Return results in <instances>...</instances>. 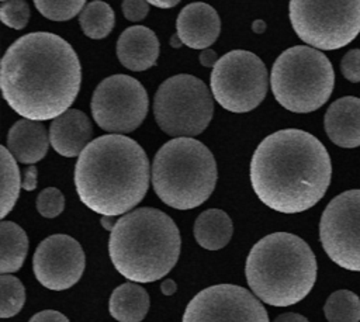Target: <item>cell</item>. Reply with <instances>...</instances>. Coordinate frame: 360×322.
Masks as SVG:
<instances>
[{
	"mask_svg": "<svg viewBox=\"0 0 360 322\" xmlns=\"http://www.w3.org/2000/svg\"><path fill=\"white\" fill-rule=\"evenodd\" d=\"M80 84L79 56L68 41L52 32L20 37L1 59L3 97L24 120L53 121L73 104Z\"/></svg>",
	"mask_w": 360,
	"mask_h": 322,
	"instance_id": "1",
	"label": "cell"
},
{
	"mask_svg": "<svg viewBox=\"0 0 360 322\" xmlns=\"http://www.w3.org/2000/svg\"><path fill=\"white\" fill-rule=\"evenodd\" d=\"M257 198L283 214L309 210L325 195L332 162L323 143L309 132L287 128L266 136L250 160Z\"/></svg>",
	"mask_w": 360,
	"mask_h": 322,
	"instance_id": "2",
	"label": "cell"
},
{
	"mask_svg": "<svg viewBox=\"0 0 360 322\" xmlns=\"http://www.w3.org/2000/svg\"><path fill=\"white\" fill-rule=\"evenodd\" d=\"M149 160L142 146L125 135L93 139L79 155L75 186L80 201L101 217L128 214L149 187Z\"/></svg>",
	"mask_w": 360,
	"mask_h": 322,
	"instance_id": "3",
	"label": "cell"
},
{
	"mask_svg": "<svg viewBox=\"0 0 360 322\" xmlns=\"http://www.w3.org/2000/svg\"><path fill=\"white\" fill-rule=\"evenodd\" d=\"M181 238L174 221L152 207L122 215L108 239L110 259L117 271L134 283L165 277L177 263Z\"/></svg>",
	"mask_w": 360,
	"mask_h": 322,
	"instance_id": "4",
	"label": "cell"
},
{
	"mask_svg": "<svg viewBox=\"0 0 360 322\" xmlns=\"http://www.w3.org/2000/svg\"><path fill=\"white\" fill-rule=\"evenodd\" d=\"M245 276L255 295L273 307H290L304 300L316 280V259L297 235L274 232L250 249Z\"/></svg>",
	"mask_w": 360,
	"mask_h": 322,
	"instance_id": "5",
	"label": "cell"
},
{
	"mask_svg": "<svg viewBox=\"0 0 360 322\" xmlns=\"http://www.w3.org/2000/svg\"><path fill=\"white\" fill-rule=\"evenodd\" d=\"M156 195L176 210H191L208 200L217 184V162L194 138H174L156 152L152 163Z\"/></svg>",
	"mask_w": 360,
	"mask_h": 322,
	"instance_id": "6",
	"label": "cell"
},
{
	"mask_svg": "<svg viewBox=\"0 0 360 322\" xmlns=\"http://www.w3.org/2000/svg\"><path fill=\"white\" fill-rule=\"evenodd\" d=\"M271 91L278 104L292 112H312L330 97L335 72L318 49L297 45L274 60L270 75Z\"/></svg>",
	"mask_w": 360,
	"mask_h": 322,
	"instance_id": "7",
	"label": "cell"
},
{
	"mask_svg": "<svg viewBox=\"0 0 360 322\" xmlns=\"http://www.w3.org/2000/svg\"><path fill=\"white\" fill-rule=\"evenodd\" d=\"M214 103L210 90L195 76L176 75L166 79L155 93L153 115L167 135L191 138L211 122Z\"/></svg>",
	"mask_w": 360,
	"mask_h": 322,
	"instance_id": "8",
	"label": "cell"
},
{
	"mask_svg": "<svg viewBox=\"0 0 360 322\" xmlns=\"http://www.w3.org/2000/svg\"><path fill=\"white\" fill-rule=\"evenodd\" d=\"M290 21L301 41L333 51L350 44L360 32V0L290 1Z\"/></svg>",
	"mask_w": 360,
	"mask_h": 322,
	"instance_id": "9",
	"label": "cell"
},
{
	"mask_svg": "<svg viewBox=\"0 0 360 322\" xmlns=\"http://www.w3.org/2000/svg\"><path fill=\"white\" fill-rule=\"evenodd\" d=\"M267 84V69L263 60L243 49L221 56L210 77L214 100L231 112H248L256 108L266 97Z\"/></svg>",
	"mask_w": 360,
	"mask_h": 322,
	"instance_id": "10",
	"label": "cell"
},
{
	"mask_svg": "<svg viewBox=\"0 0 360 322\" xmlns=\"http://www.w3.org/2000/svg\"><path fill=\"white\" fill-rule=\"evenodd\" d=\"M149 100L139 80L128 75H112L96 87L90 108L96 124L108 132L136 129L148 114Z\"/></svg>",
	"mask_w": 360,
	"mask_h": 322,
	"instance_id": "11",
	"label": "cell"
},
{
	"mask_svg": "<svg viewBox=\"0 0 360 322\" xmlns=\"http://www.w3.org/2000/svg\"><path fill=\"white\" fill-rule=\"evenodd\" d=\"M319 240L333 263L360 271V188L329 201L319 221Z\"/></svg>",
	"mask_w": 360,
	"mask_h": 322,
	"instance_id": "12",
	"label": "cell"
},
{
	"mask_svg": "<svg viewBox=\"0 0 360 322\" xmlns=\"http://www.w3.org/2000/svg\"><path fill=\"white\" fill-rule=\"evenodd\" d=\"M183 322H269V315L262 302L246 288L217 284L191 298Z\"/></svg>",
	"mask_w": 360,
	"mask_h": 322,
	"instance_id": "13",
	"label": "cell"
},
{
	"mask_svg": "<svg viewBox=\"0 0 360 322\" xmlns=\"http://www.w3.org/2000/svg\"><path fill=\"white\" fill-rule=\"evenodd\" d=\"M84 263L80 243L69 235L56 233L38 245L32 257V270L45 288L62 291L80 280Z\"/></svg>",
	"mask_w": 360,
	"mask_h": 322,
	"instance_id": "14",
	"label": "cell"
},
{
	"mask_svg": "<svg viewBox=\"0 0 360 322\" xmlns=\"http://www.w3.org/2000/svg\"><path fill=\"white\" fill-rule=\"evenodd\" d=\"M177 37L180 41L193 49H208L221 31L218 13L207 3L187 4L176 21Z\"/></svg>",
	"mask_w": 360,
	"mask_h": 322,
	"instance_id": "15",
	"label": "cell"
},
{
	"mask_svg": "<svg viewBox=\"0 0 360 322\" xmlns=\"http://www.w3.org/2000/svg\"><path fill=\"white\" fill-rule=\"evenodd\" d=\"M93 135L89 117L75 108H69L51 122L49 142L59 155L65 157H75L83 152L90 143Z\"/></svg>",
	"mask_w": 360,
	"mask_h": 322,
	"instance_id": "16",
	"label": "cell"
},
{
	"mask_svg": "<svg viewBox=\"0 0 360 322\" xmlns=\"http://www.w3.org/2000/svg\"><path fill=\"white\" fill-rule=\"evenodd\" d=\"M117 56L121 65L129 70H146L159 58V39L148 27H128L117 41Z\"/></svg>",
	"mask_w": 360,
	"mask_h": 322,
	"instance_id": "17",
	"label": "cell"
},
{
	"mask_svg": "<svg viewBox=\"0 0 360 322\" xmlns=\"http://www.w3.org/2000/svg\"><path fill=\"white\" fill-rule=\"evenodd\" d=\"M323 125L328 138L340 148L360 146V98L346 96L326 110Z\"/></svg>",
	"mask_w": 360,
	"mask_h": 322,
	"instance_id": "18",
	"label": "cell"
},
{
	"mask_svg": "<svg viewBox=\"0 0 360 322\" xmlns=\"http://www.w3.org/2000/svg\"><path fill=\"white\" fill-rule=\"evenodd\" d=\"M49 134L41 122L20 120L7 134V149L15 160L25 165L39 162L48 152Z\"/></svg>",
	"mask_w": 360,
	"mask_h": 322,
	"instance_id": "19",
	"label": "cell"
},
{
	"mask_svg": "<svg viewBox=\"0 0 360 322\" xmlns=\"http://www.w3.org/2000/svg\"><path fill=\"white\" fill-rule=\"evenodd\" d=\"M149 309V295L136 283L118 285L108 301L110 315L118 322H141Z\"/></svg>",
	"mask_w": 360,
	"mask_h": 322,
	"instance_id": "20",
	"label": "cell"
},
{
	"mask_svg": "<svg viewBox=\"0 0 360 322\" xmlns=\"http://www.w3.org/2000/svg\"><path fill=\"white\" fill-rule=\"evenodd\" d=\"M233 226L229 215L218 208L201 212L194 222V238L207 250H218L228 245Z\"/></svg>",
	"mask_w": 360,
	"mask_h": 322,
	"instance_id": "21",
	"label": "cell"
},
{
	"mask_svg": "<svg viewBox=\"0 0 360 322\" xmlns=\"http://www.w3.org/2000/svg\"><path fill=\"white\" fill-rule=\"evenodd\" d=\"M1 240V274H11L22 266L28 252V238L25 231L11 221H1L0 224Z\"/></svg>",
	"mask_w": 360,
	"mask_h": 322,
	"instance_id": "22",
	"label": "cell"
},
{
	"mask_svg": "<svg viewBox=\"0 0 360 322\" xmlns=\"http://www.w3.org/2000/svg\"><path fill=\"white\" fill-rule=\"evenodd\" d=\"M79 22L86 37L91 39H101L110 35L112 31L115 15L107 3L90 1L82 10Z\"/></svg>",
	"mask_w": 360,
	"mask_h": 322,
	"instance_id": "23",
	"label": "cell"
},
{
	"mask_svg": "<svg viewBox=\"0 0 360 322\" xmlns=\"http://www.w3.org/2000/svg\"><path fill=\"white\" fill-rule=\"evenodd\" d=\"M1 153V212L0 217L4 218L14 207L20 188L22 186L20 177V169L15 163L14 156L6 146H0Z\"/></svg>",
	"mask_w": 360,
	"mask_h": 322,
	"instance_id": "24",
	"label": "cell"
},
{
	"mask_svg": "<svg viewBox=\"0 0 360 322\" xmlns=\"http://www.w3.org/2000/svg\"><path fill=\"white\" fill-rule=\"evenodd\" d=\"M323 314L328 322H360V298L349 290H338L328 297Z\"/></svg>",
	"mask_w": 360,
	"mask_h": 322,
	"instance_id": "25",
	"label": "cell"
},
{
	"mask_svg": "<svg viewBox=\"0 0 360 322\" xmlns=\"http://www.w3.org/2000/svg\"><path fill=\"white\" fill-rule=\"evenodd\" d=\"M0 294H1V304H0L1 318H11L17 315L24 307L25 288L17 277L11 274H1Z\"/></svg>",
	"mask_w": 360,
	"mask_h": 322,
	"instance_id": "26",
	"label": "cell"
},
{
	"mask_svg": "<svg viewBox=\"0 0 360 322\" xmlns=\"http://www.w3.org/2000/svg\"><path fill=\"white\" fill-rule=\"evenodd\" d=\"M37 10L48 20L52 21H68L73 18L79 11L84 8L87 4L84 0H56V1H49V0H35L34 1Z\"/></svg>",
	"mask_w": 360,
	"mask_h": 322,
	"instance_id": "27",
	"label": "cell"
},
{
	"mask_svg": "<svg viewBox=\"0 0 360 322\" xmlns=\"http://www.w3.org/2000/svg\"><path fill=\"white\" fill-rule=\"evenodd\" d=\"M0 20L4 25L22 30L30 20V7L24 0H10L0 3Z\"/></svg>",
	"mask_w": 360,
	"mask_h": 322,
	"instance_id": "28",
	"label": "cell"
},
{
	"mask_svg": "<svg viewBox=\"0 0 360 322\" xmlns=\"http://www.w3.org/2000/svg\"><path fill=\"white\" fill-rule=\"evenodd\" d=\"M63 208H65L63 194L55 187L44 188L37 197V210L45 218L58 217L63 211Z\"/></svg>",
	"mask_w": 360,
	"mask_h": 322,
	"instance_id": "29",
	"label": "cell"
},
{
	"mask_svg": "<svg viewBox=\"0 0 360 322\" xmlns=\"http://www.w3.org/2000/svg\"><path fill=\"white\" fill-rule=\"evenodd\" d=\"M342 75L352 83L360 82V49H350L340 60Z\"/></svg>",
	"mask_w": 360,
	"mask_h": 322,
	"instance_id": "30",
	"label": "cell"
},
{
	"mask_svg": "<svg viewBox=\"0 0 360 322\" xmlns=\"http://www.w3.org/2000/svg\"><path fill=\"white\" fill-rule=\"evenodd\" d=\"M122 14L129 21H141L149 11V1L143 0H125L121 4Z\"/></svg>",
	"mask_w": 360,
	"mask_h": 322,
	"instance_id": "31",
	"label": "cell"
},
{
	"mask_svg": "<svg viewBox=\"0 0 360 322\" xmlns=\"http://www.w3.org/2000/svg\"><path fill=\"white\" fill-rule=\"evenodd\" d=\"M28 322H69V319L58 311L46 309V311H41V312L35 314L34 316H31V319Z\"/></svg>",
	"mask_w": 360,
	"mask_h": 322,
	"instance_id": "32",
	"label": "cell"
},
{
	"mask_svg": "<svg viewBox=\"0 0 360 322\" xmlns=\"http://www.w3.org/2000/svg\"><path fill=\"white\" fill-rule=\"evenodd\" d=\"M37 176L38 170L35 166H28L22 173V188L27 191H32L37 188Z\"/></svg>",
	"mask_w": 360,
	"mask_h": 322,
	"instance_id": "33",
	"label": "cell"
},
{
	"mask_svg": "<svg viewBox=\"0 0 360 322\" xmlns=\"http://www.w3.org/2000/svg\"><path fill=\"white\" fill-rule=\"evenodd\" d=\"M198 60H200V63H201L202 66H205V67H214L215 63L218 62V56H217L215 51H212V49L208 48V49L201 51V53H200V56H198Z\"/></svg>",
	"mask_w": 360,
	"mask_h": 322,
	"instance_id": "34",
	"label": "cell"
},
{
	"mask_svg": "<svg viewBox=\"0 0 360 322\" xmlns=\"http://www.w3.org/2000/svg\"><path fill=\"white\" fill-rule=\"evenodd\" d=\"M273 322H309L305 316L295 312H285L278 315Z\"/></svg>",
	"mask_w": 360,
	"mask_h": 322,
	"instance_id": "35",
	"label": "cell"
},
{
	"mask_svg": "<svg viewBox=\"0 0 360 322\" xmlns=\"http://www.w3.org/2000/svg\"><path fill=\"white\" fill-rule=\"evenodd\" d=\"M160 290H162V292H163L165 295H172V294L176 292L177 285H176V283H174L173 280L167 278V280H165V281L160 284Z\"/></svg>",
	"mask_w": 360,
	"mask_h": 322,
	"instance_id": "36",
	"label": "cell"
},
{
	"mask_svg": "<svg viewBox=\"0 0 360 322\" xmlns=\"http://www.w3.org/2000/svg\"><path fill=\"white\" fill-rule=\"evenodd\" d=\"M149 4L160 7V8H170V7H174L176 4H179V1L177 0H166V1H163V0H152V1H149Z\"/></svg>",
	"mask_w": 360,
	"mask_h": 322,
	"instance_id": "37",
	"label": "cell"
},
{
	"mask_svg": "<svg viewBox=\"0 0 360 322\" xmlns=\"http://www.w3.org/2000/svg\"><path fill=\"white\" fill-rule=\"evenodd\" d=\"M117 222H114V217H101V225L107 229V231H112Z\"/></svg>",
	"mask_w": 360,
	"mask_h": 322,
	"instance_id": "38",
	"label": "cell"
},
{
	"mask_svg": "<svg viewBox=\"0 0 360 322\" xmlns=\"http://www.w3.org/2000/svg\"><path fill=\"white\" fill-rule=\"evenodd\" d=\"M252 30H253V32H256V34L264 32V30H266L264 21H263V20H255L253 24H252Z\"/></svg>",
	"mask_w": 360,
	"mask_h": 322,
	"instance_id": "39",
	"label": "cell"
},
{
	"mask_svg": "<svg viewBox=\"0 0 360 322\" xmlns=\"http://www.w3.org/2000/svg\"><path fill=\"white\" fill-rule=\"evenodd\" d=\"M170 44H172V46H173V48H179V46H180L183 42L180 41V38L177 37V34H174V35L172 37V41H170Z\"/></svg>",
	"mask_w": 360,
	"mask_h": 322,
	"instance_id": "40",
	"label": "cell"
}]
</instances>
